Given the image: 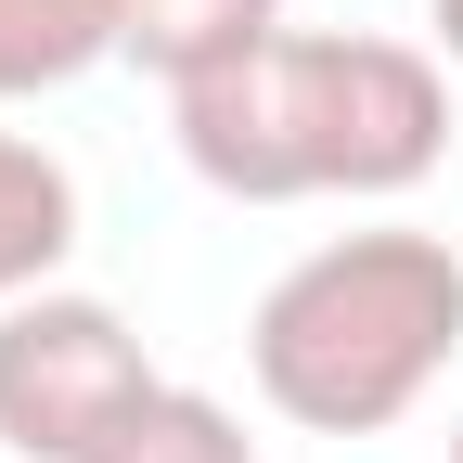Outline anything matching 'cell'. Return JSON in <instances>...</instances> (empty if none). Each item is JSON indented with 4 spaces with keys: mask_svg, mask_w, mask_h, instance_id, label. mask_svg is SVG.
<instances>
[{
    "mask_svg": "<svg viewBox=\"0 0 463 463\" xmlns=\"http://www.w3.org/2000/svg\"><path fill=\"white\" fill-rule=\"evenodd\" d=\"M194 181L232 206H309V194H412L450 155L438 52L373 26H283L270 52L167 90Z\"/></svg>",
    "mask_w": 463,
    "mask_h": 463,
    "instance_id": "6da1fadb",
    "label": "cell"
},
{
    "mask_svg": "<svg viewBox=\"0 0 463 463\" xmlns=\"http://www.w3.org/2000/svg\"><path fill=\"white\" fill-rule=\"evenodd\" d=\"M155 386L167 373L142 361V335L116 322L103 297L39 283V297L0 309V450H14V463H90Z\"/></svg>",
    "mask_w": 463,
    "mask_h": 463,
    "instance_id": "3957f363",
    "label": "cell"
},
{
    "mask_svg": "<svg viewBox=\"0 0 463 463\" xmlns=\"http://www.w3.org/2000/svg\"><path fill=\"white\" fill-rule=\"evenodd\" d=\"M116 52V0H0V103L78 90Z\"/></svg>",
    "mask_w": 463,
    "mask_h": 463,
    "instance_id": "8992f818",
    "label": "cell"
},
{
    "mask_svg": "<svg viewBox=\"0 0 463 463\" xmlns=\"http://www.w3.org/2000/svg\"><path fill=\"white\" fill-rule=\"evenodd\" d=\"M270 39H283V0H116V52L155 65L167 90L245 65V52H270Z\"/></svg>",
    "mask_w": 463,
    "mask_h": 463,
    "instance_id": "277c9868",
    "label": "cell"
},
{
    "mask_svg": "<svg viewBox=\"0 0 463 463\" xmlns=\"http://www.w3.org/2000/svg\"><path fill=\"white\" fill-rule=\"evenodd\" d=\"M425 26H438V52L463 65V0H425Z\"/></svg>",
    "mask_w": 463,
    "mask_h": 463,
    "instance_id": "ba28073f",
    "label": "cell"
},
{
    "mask_svg": "<svg viewBox=\"0 0 463 463\" xmlns=\"http://www.w3.org/2000/svg\"><path fill=\"white\" fill-rule=\"evenodd\" d=\"M450 463H463V425H450Z\"/></svg>",
    "mask_w": 463,
    "mask_h": 463,
    "instance_id": "9c48e42d",
    "label": "cell"
},
{
    "mask_svg": "<svg viewBox=\"0 0 463 463\" xmlns=\"http://www.w3.org/2000/svg\"><path fill=\"white\" fill-rule=\"evenodd\" d=\"M65 258H78V167L26 129H0V309L39 297Z\"/></svg>",
    "mask_w": 463,
    "mask_h": 463,
    "instance_id": "5b68a950",
    "label": "cell"
},
{
    "mask_svg": "<svg viewBox=\"0 0 463 463\" xmlns=\"http://www.w3.org/2000/svg\"><path fill=\"white\" fill-rule=\"evenodd\" d=\"M463 347V258L438 232H335L270 270L245 322V373L309 438H386Z\"/></svg>",
    "mask_w": 463,
    "mask_h": 463,
    "instance_id": "7a4b0ae2",
    "label": "cell"
},
{
    "mask_svg": "<svg viewBox=\"0 0 463 463\" xmlns=\"http://www.w3.org/2000/svg\"><path fill=\"white\" fill-rule=\"evenodd\" d=\"M90 463H258V438H245L232 399H206V386H155Z\"/></svg>",
    "mask_w": 463,
    "mask_h": 463,
    "instance_id": "52a82bcc",
    "label": "cell"
}]
</instances>
